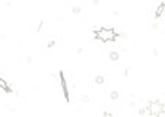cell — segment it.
I'll use <instances>...</instances> for the list:
<instances>
[{"mask_svg": "<svg viewBox=\"0 0 165 117\" xmlns=\"http://www.w3.org/2000/svg\"><path fill=\"white\" fill-rule=\"evenodd\" d=\"M94 38H98L99 41L102 42H111L116 41L117 32L113 28H101V29H97L94 32Z\"/></svg>", "mask_w": 165, "mask_h": 117, "instance_id": "1", "label": "cell"}, {"mask_svg": "<svg viewBox=\"0 0 165 117\" xmlns=\"http://www.w3.org/2000/svg\"><path fill=\"white\" fill-rule=\"evenodd\" d=\"M146 110H148V113L150 114V117H158L165 111V105L162 102H159V101H150L148 105H146Z\"/></svg>", "mask_w": 165, "mask_h": 117, "instance_id": "2", "label": "cell"}, {"mask_svg": "<svg viewBox=\"0 0 165 117\" xmlns=\"http://www.w3.org/2000/svg\"><path fill=\"white\" fill-rule=\"evenodd\" d=\"M58 76H60V85H61V89H63V95H64L66 101L69 102V101H70V95H69V89H67V81L64 79V73L60 72Z\"/></svg>", "mask_w": 165, "mask_h": 117, "instance_id": "3", "label": "cell"}, {"mask_svg": "<svg viewBox=\"0 0 165 117\" xmlns=\"http://www.w3.org/2000/svg\"><path fill=\"white\" fill-rule=\"evenodd\" d=\"M0 88H2L3 91H6V92H12V88L9 86L8 82H6V81L2 78V76H0Z\"/></svg>", "mask_w": 165, "mask_h": 117, "instance_id": "4", "label": "cell"}, {"mask_svg": "<svg viewBox=\"0 0 165 117\" xmlns=\"http://www.w3.org/2000/svg\"><path fill=\"white\" fill-rule=\"evenodd\" d=\"M164 10H165V3H161V5L158 6L157 12H155V18H157V19H159V18L162 16V13H164Z\"/></svg>", "mask_w": 165, "mask_h": 117, "instance_id": "5", "label": "cell"}, {"mask_svg": "<svg viewBox=\"0 0 165 117\" xmlns=\"http://www.w3.org/2000/svg\"><path fill=\"white\" fill-rule=\"evenodd\" d=\"M108 57L111 59V60H113V62H117V60H118V59H120V54H118V53H117V51H111V53H110V56H108Z\"/></svg>", "mask_w": 165, "mask_h": 117, "instance_id": "6", "label": "cell"}, {"mask_svg": "<svg viewBox=\"0 0 165 117\" xmlns=\"http://www.w3.org/2000/svg\"><path fill=\"white\" fill-rule=\"evenodd\" d=\"M104 82H105V78H104L102 75H98L97 78H95V84L97 85H102Z\"/></svg>", "mask_w": 165, "mask_h": 117, "instance_id": "7", "label": "cell"}, {"mask_svg": "<svg viewBox=\"0 0 165 117\" xmlns=\"http://www.w3.org/2000/svg\"><path fill=\"white\" fill-rule=\"evenodd\" d=\"M72 12H73L74 15H79V13L82 12V8H79V6H73V9H72Z\"/></svg>", "mask_w": 165, "mask_h": 117, "instance_id": "8", "label": "cell"}, {"mask_svg": "<svg viewBox=\"0 0 165 117\" xmlns=\"http://www.w3.org/2000/svg\"><path fill=\"white\" fill-rule=\"evenodd\" d=\"M110 97H111V100H117V98H118V92H117V91H113Z\"/></svg>", "mask_w": 165, "mask_h": 117, "instance_id": "9", "label": "cell"}, {"mask_svg": "<svg viewBox=\"0 0 165 117\" xmlns=\"http://www.w3.org/2000/svg\"><path fill=\"white\" fill-rule=\"evenodd\" d=\"M81 100H82L83 102H89L91 98H89V95H82V97H81Z\"/></svg>", "mask_w": 165, "mask_h": 117, "instance_id": "10", "label": "cell"}, {"mask_svg": "<svg viewBox=\"0 0 165 117\" xmlns=\"http://www.w3.org/2000/svg\"><path fill=\"white\" fill-rule=\"evenodd\" d=\"M146 113H148V110H146V107H145V109H140V110H139V116H145Z\"/></svg>", "mask_w": 165, "mask_h": 117, "instance_id": "11", "label": "cell"}, {"mask_svg": "<svg viewBox=\"0 0 165 117\" xmlns=\"http://www.w3.org/2000/svg\"><path fill=\"white\" fill-rule=\"evenodd\" d=\"M42 25H44V21H41V22H40V24H38V28H37V32H40V31H41Z\"/></svg>", "mask_w": 165, "mask_h": 117, "instance_id": "12", "label": "cell"}, {"mask_svg": "<svg viewBox=\"0 0 165 117\" xmlns=\"http://www.w3.org/2000/svg\"><path fill=\"white\" fill-rule=\"evenodd\" d=\"M152 29H153V31L158 29V22H153V24H152Z\"/></svg>", "mask_w": 165, "mask_h": 117, "instance_id": "13", "label": "cell"}, {"mask_svg": "<svg viewBox=\"0 0 165 117\" xmlns=\"http://www.w3.org/2000/svg\"><path fill=\"white\" fill-rule=\"evenodd\" d=\"M130 69H132L130 66H129L127 69H126V72H124V76H129V72H130Z\"/></svg>", "mask_w": 165, "mask_h": 117, "instance_id": "14", "label": "cell"}, {"mask_svg": "<svg viewBox=\"0 0 165 117\" xmlns=\"http://www.w3.org/2000/svg\"><path fill=\"white\" fill-rule=\"evenodd\" d=\"M152 54H153L155 57H158V50H157V48H153V50H152Z\"/></svg>", "mask_w": 165, "mask_h": 117, "instance_id": "15", "label": "cell"}, {"mask_svg": "<svg viewBox=\"0 0 165 117\" xmlns=\"http://www.w3.org/2000/svg\"><path fill=\"white\" fill-rule=\"evenodd\" d=\"M54 44H56L54 41H50V42H48V48H51V47H54Z\"/></svg>", "mask_w": 165, "mask_h": 117, "instance_id": "16", "label": "cell"}, {"mask_svg": "<svg viewBox=\"0 0 165 117\" xmlns=\"http://www.w3.org/2000/svg\"><path fill=\"white\" fill-rule=\"evenodd\" d=\"M102 117H114L113 114H110V113H104V116Z\"/></svg>", "mask_w": 165, "mask_h": 117, "instance_id": "17", "label": "cell"}, {"mask_svg": "<svg viewBox=\"0 0 165 117\" xmlns=\"http://www.w3.org/2000/svg\"><path fill=\"white\" fill-rule=\"evenodd\" d=\"M92 3H94V5H98V3H99V0H92Z\"/></svg>", "mask_w": 165, "mask_h": 117, "instance_id": "18", "label": "cell"}]
</instances>
